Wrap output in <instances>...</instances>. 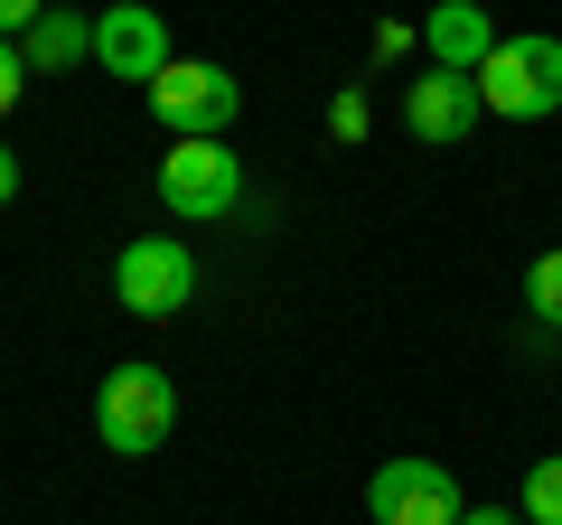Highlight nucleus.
Returning a JSON list of instances; mask_svg holds the SVG:
<instances>
[{
	"label": "nucleus",
	"instance_id": "18",
	"mask_svg": "<svg viewBox=\"0 0 562 525\" xmlns=\"http://www.w3.org/2000/svg\"><path fill=\"white\" fill-rule=\"evenodd\" d=\"M10 198H20V150L0 142V206H10Z\"/></svg>",
	"mask_w": 562,
	"mask_h": 525
},
{
	"label": "nucleus",
	"instance_id": "11",
	"mask_svg": "<svg viewBox=\"0 0 562 525\" xmlns=\"http://www.w3.org/2000/svg\"><path fill=\"white\" fill-rule=\"evenodd\" d=\"M516 506H525V525H562V450L525 469V498Z\"/></svg>",
	"mask_w": 562,
	"mask_h": 525
},
{
	"label": "nucleus",
	"instance_id": "14",
	"mask_svg": "<svg viewBox=\"0 0 562 525\" xmlns=\"http://www.w3.org/2000/svg\"><path fill=\"white\" fill-rule=\"evenodd\" d=\"M20 85H29V57H20V38H0V113L20 103Z\"/></svg>",
	"mask_w": 562,
	"mask_h": 525
},
{
	"label": "nucleus",
	"instance_id": "10",
	"mask_svg": "<svg viewBox=\"0 0 562 525\" xmlns=\"http://www.w3.org/2000/svg\"><path fill=\"white\" fill-rule=\"evenodd\" d=\"M20 57H29V76H57V66L94 57V20H76V10H38V29L20 38Z\"/></svg>",
	"mask_w": 562,
	"mask_h": 525
},
{
	"label": "nucleus",
	"instance_id": "8",
	"mask_svg": "<svg viewBox=\"0 0 562 525\" xmlns=\"http://www.w3.org/2000/svg\"><path fill=\"white\" fill-rule=\"evenodd\" d=\"M479 113H487V103H479V76H450V66H431V76L403 85V132H413V142H431V150H460Z\"/></svg>",
	"mask_w": 562,
	"mask_h": 525
},
{
	"label": "nucleus",
	"instance_id": "16",
	"mask_svg": "<svg viewBox=\"0 0 562 525\" xmlns=\"http://www.w3.org/2000/svg\"><path fill=\"white\" fill-rule=\"evenodd\" d=\"M413 38H422V29H403V20H384V29H375V57L394 66V57H403V47H413Z\"/></svg>",
	"mask_w": 562,
	"mask_h": 525
},
{
	"label": "nucleus",
	"instance_id": "9",
	"mask_svg": "<svg viewBox=\"0 0 562 525\" xmlns=\"http://www.w3.org/2000/svg\"><path fill=\"white\" fill-rule=\"evenodd\" d=\"M422 47H431V66H450V76H479V66L497 57V20H487V0H441V10L422 20Z\"/></svg>",
	"mask_w": 562,
	"mask_h": 525
},
{
	"label": "nucleus",
	"instance_id": "2",
	"mask_svg": "<svg viewBox=\"0 0 562 525\" xmlns=\"http://www.w3.org/2000/svg\"><path fill=\"white\" fill-rule=\"evenodd\" d=\"M479 103L497 122H543L562 113V38H497V57L479 66Z\"/></svg>",
	"mask_w": 562,
	"mask_h": 525
},
{
	"label": "nucleus",
	"instance_id": "12",
	"mask_svg": "<svg viewBox=\"0 0 562 525\" xmlns=\"http://www.w3.org/2000/svg\"><path fill=\"white\" fill-rule=\"evenodd\" d=\"M525 310H535L543 328H562V254H535V272H525Z\"/></svg>",
	"mask_w": 562,
	"mask_h": 525
},
{
	"label": "nucleus",
	"instance_id": "17",
	"mask_svg": "<svg viewBox=\"0 0 562 525\" xmlns=\"http://www.w3.org/2000/svg\"><path fill=\"white\" fill-rule=\"evenodd\" d=\"M460 525H525V506H469Z\"/></svg>",
	"mask_w": 562,
	"mask_h": 525
},
{
	"label": "nucleus",
	"instance_id": "7",
	"mask_svg": "<svg viewBox=\"0 0 562 525\" xmlns=\"http://www.w3.org/2000/svg\"><path fill=\"white\" fill-rule=\"evenodd\" d=\"M94 66L122 76V85L169 76V20L150 10V0H113V10H94Z\"/></svg>",
	"mask_w": 562,
	"mask_h": 525
},
{
	"label": "nucleus",
	"instance_id": "15",
	"mask_svg": "<svg viewBox=\"0 0 562 525\" xmlns=\"http://www.w3.org/2000/svg\"><path fill=\"white\" fill-rule=\"evenodd\" d=\"M38 10H47V0H0V38H29V29H38Z\"/></svg>",
	"mask_w": 562,
	"mask_h": 525
},
{
	"label": "nucleus",
	"instance_id": "6",
	"mask_svg": "<svg viewBox=\"0 0 562 525\" xmlns=\"http://www.w3.org/2000/svg\"><path fill=\"white\" fill-rule=\"evenodd\" d=\"M366 516L375 525H460V479L441 460H384L366 479Z\"/></svg>",
	"mask_w": 562,
	"mask_h": 525
},
{
	"label": "nucleus",
	"instance_id": "1",
	"mask_svg": "<svg viewBox=\"0 0 562 525\" xmlns=\"http://www.w3.org/2000/svg\"><path fill=\"white\" fill-rule=\"evenodd\" d=\"M169 423H179V384L160 376V366H113L103 376V394H94V432H103V450H122V460H140V450H160L169 442Z\"/></svg>",
	"mask_w": 562,
	"mask_h": 525
},
{
	"label": "nucleus",
	"instance_id": "4",
	"mask_svg": "<svg viewBox=\"0 0 562 525\" xmlns=\"http://www.w3.org/2000/svg\"><path fill=\"white\" fill-rule=\"evenodd\" d=\"M160 206H169V216H188V225L235 216V206H244V150H225V142H179V150L160 160Z\"/></svg>",
	"mask_w": 562,
	"mask_h": 525
},
{
	"label": "nucleus",
	"instance_id": "3",
	"mask_svg": "<svg viewBox=\"0 0 562 525\" xmlns=\"http://www.w3.org/2000/svg\"><path fill=\"white\" fill-rule=\"evenodd\" d=\"M140 94H150V113H160L179 142H225L235 113H244V85L225 76V66H206V57H169V76H150Z\"/></svg>",
	"mask_w": 562,
	"mask_h": 525
},
{
	"label": "nucleus",
	"instance_id": "5",
	"mask_svg": "<svg viewBox=\"0 0 562 525\" xmlns=\"http://www.w3.org/2000/svg\"><path fill=\"white\" fill-rule=\"evenodd\" d=\"M113 301L132 310V320H179V310L198 301V262H188V244H169V235L122 244V262H113Z\"/></svg>",
	"mask_w": 562,
	"mask_h": 525
},
{
	"label": "nucleus",
	"instance_id": "13",
	"mask_svg": "<svg viewBox=\"0 0 562 525\" xmlns=\"http://www.w3.org/2000/svg\"><path fill=\"white\" fill-rule=\"evenodd\" d=\"M328 132H338V142H366V94H357V85L328 103Z\"/></svg>",
	"mask_w": 562,
	"mask_h": 525
}]
</instances>
